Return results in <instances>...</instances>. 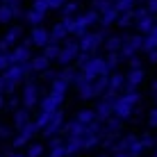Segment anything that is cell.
Here are the masks:
<instances>
[{"label": "cell", "mask_w": 157, "mask_h": 157, "mask_svg": "<svg viewBox=\"0 0 157 157\" xmlns=\"http://www.w3.org/2000/svg\"><path fill=\"white\" fill-rule=\"evenodd\" d=\"M128 62H130V68H141V57H139V55L130 57Z\"/></svg>", "instance_id": "cell-49"}, {"label": "cell", "mask_w": 157, "mask_h": 157, "mask_svg": "<svg viewBox=\"0 0 157 157\" xmlns=\"http://www.w3.org/2000/svg\"><path fill=\"white\" fill-rule=\"evenodd\" d=\"M121 62H123V59L118 57V52H109V55H107V59H105V64H107V68H109V71H114Z\"/></svg>", "instance_id": "cell-39"}, {"label": "cell", "mask_w": 157, "mask_h": 157, "mask_svg": "<svg viewBox=\"0 0 157 157\" xmlns=\"http://www.w3.org/2000/svg\"><path fill=\"white\" fill-rule=\"evenodd\" d=\"M134 23H137V30H139V34H148L150 30H155V16H150V14H144V16H137L134 18Z\"/></svg>", "instance_id": "cell-18"}, {"label": "cell", "mask_w": 157, "mask_h": 157, "mask_svg": "<svg viewBox=\"0 0 157 157\" xmlns=\"http://www.w3.org/2000/svg\"><path fill=\"white\" fill-rule=\"evenodd\" d=\"M43 155V144H30L25 157H41Z\"/></svg>", "instance_id": "cell-40"}, {"label": "cell", "mask_w": 157, "mask_h": 157, "mask_svg": "<svg viewBox=\"0 0 157 157\" xmlns=\"http://www.w3.org/2000/svg\"><path fill=\"white\" fill-rule=\"evenodd\" d=\"M141 102V94L139 91H123L121 96H116L114 107H112V116L118 121H128L134 114V107Z\"/></svg>", "instance_id": "cell-1"}, {"label": "cell", "mask_w": 157, "mask_h": 157, "mask_svg": "<svg viewBox=\"0 0 157 157\" xmlns=\"http://www.w3.org/2000/svg\"><path fill=\"white\" fill-rule=\"evenodd\" d=\"M91 57H94L91 52H78V57H75V64H78V71L86 66V62H89Z\"/></svg>", "instance_id": "cell-41"}, {"label": "cell", "mask_w": 157, "mask_h": 157, "mask_svg": "<svg viewBox=\"0 0 157 157\" xmlns=\"http://www.w3.org/2000/svg\"><path fill=\"white\" fill-rule=\"evenodd\" d=\"M80 73H82V78L86 80V82H94L96 78L109 75L112 71L107 68V64H105V59H102V57H91L89 62H86V66L80 68Z\"/></svg>", "instance_id": "cell-3"}, {"label": "cell", "mask_w": 157, "mask_h": 157, "mask_svg": "<svg viewBox=\"0 0 157 157\" xmlns=\"http://www.w3.org/2000/svg\"><path fill=\"white\" fill-rule=\"evenodd\" d=\"M18 132H21V134H23V137H25V139H28V141H32V139H34V137H36V132H39V128H36V123H34V121H30V123H28V125H25L23 130H18Z\"/></svg>", "instance_id": "cell-36"}, {"label": "cell", "mask_w": 157, "mask_h": 157, "mask_svg": "<svg viewBox=\"0 0 157 157\" xmlns=\"http://www.w3.org/2000/svg\"><path fill=\"white\" fill-rule=\"evenodd\" d=\"M5 89H7V80L0 75V94H2V96H5Z\"/></svg>", "instance_id": "cell-54"}, {"label": "cell", "mask_w": 157, "mask_h": 157, "mask_svg": "<svg viewBox=\"0 0 157 157\" xmlns=\"http://www.w3.org/2000/svg\"><path fill=\"white\" fill-rule=\"evenodd\" d=\"M18 105H21V98L18 96H9V98H5V107H9V109H18Z\"/></svg>", "instance_id": "cell-44"}, {"label": "cell", "mask_w": 157, "mask_h": 157, "mask_svg": "<svg viewBox=\"0 0 157 157\" xmlns=\"http://www.w3.org/2000/svg\"><path fill=\"white\" fill-rule=\"evenodd\" d=\"M80 48H78V39H71L68 36L66 41H64V46H59V55H57V62L62 64V66H71L75 62V57H78Z\"/></svg>", "instance_id": "cell-5"}, {"label": "cell", "mask_w": 157, "mask_h": 157, "mask_svg": "<svg viewBox=\"0 0 157 157\" xmlns=\"http://www.w3.org/2000/svg\"><path fill=\"white\" fill-rule=\"evenodd\" d=\"M0 2H5V5H9V2H12V0H0Z\"/></svg>", "instance_id": "cell-57"}, {"label": "cell", "mask_w": 157, "mask_h": 157, "mask_svg": "<svg viewBox=\"0 0 157 157\" xmlns=\"http://www.w3.org/2000/svg\"><path fill=\"white\" fill-rule=\"evenodd\" d=\"M39 98H41V86L36 82H28L23 86V96H21V102H23L25 109L30 107H36L39 105Z\"/></svg>", "instance_id": "cell-8"}, {"label": "cell", "mask_w": 157, "mask_h": 157, "mask_svg": "<svg viewBox=\"0 0 157 157\" xmlns=\"http://www.w3.org/2000/svg\"><path fill=\"white\" fill-rule=\"evenodd\" d=\"M144 78H146L144 68H130L125 73V91H137V86H141Z\"/></svg>", "instance_id": "cell-14"}, {"label": "cell", "mask_w": 157, "mask_h": 157, "mask_svg": "<svg viewBox=\"0 0 157 157\" xmlns=\"http://www.w3.org/2000/svg\"><path fill=\"white\" fill-rule=\"evenodd\" d=\"M141 41H144V36H141V34L123 36V43H121V48H118V57H121V59H130V57H134L139 50H141Z\"/></svg>", "instance_id": "cell-6"}, {"label": "cell", "mask_w": 157, "mask_h": 157, "mask_svg": "<svg viewBox=\"0 0 157 157\" xmlns=\"http://www.w3.org/2000/svg\"><path fill=\"white\" fill-rule=\"evenodd\" d=\"M125 91V75L121 71H114L107 75V91L105 94H112V96H121Z\"/></svg>", "instance_id": "cell-12"}, {"label": "cell", "mask_w": 157, "mask_h": 157, "mask_svg": "<svg viewBox=\"0 0 157 157\" xmlns=\"http://www.w3.org/2000/svg\"><path fill=\"white\" fill-rule=\"evenodd\" d=\"M134 141H137V137H134V134H125V137H116L109 150H112V153H128V150H130V146H132Z\"/></svg>", "instance_id": "cell-15"}, {"label": "cell", "mask_w": 157, "mask_h": 157, "mask_svg": "<svg viewBox=\"0 0 157 157\" xmlns=\"http://www.w3.org/2000/svg\"><path fill=\"white\" fill-rule=\"evenodd\" d=\"M105 39H107V30L105 28L100 32H84L82 36H78V48H80V52H91V55H94V52L102 46Z\"/></svg>", "instance_id": "cell-2"}, {"label": "cell", "mask_w": 157, "mask_h": 157, "mask_svg": "<svg viewBox=\"0 0 157 157\" xmlns=\"http://www.w3.org/2000/svg\"><path fill=\"white\" fill-rule=\"evenodd\" d=\"M139 141L144 144V148H153V146H155V139H153V134H141V137H139Z\"/></svg>", "instance_id": "cell-45"}, {"label": "cell", "mask_w": 157, "mask_h": 157, "mask_svg": "<svg viewBox=\"0 0 157 157\" xmlns=\"http://www.w3.org/2000/svg\"><path fill=\"white\" fill-rule=\"evenodd\" d=\"M94 23H98V14H96L94 9H89V12H84V14H75L73 23H71V34L73 36H82L84 32H89V28Z\"/></svg>", "instance_id": "cell-4"}, {"label": "cell", "mask_w": 157, "mask_h": 157, "mask_svg": "<svg viewBox=\"0 0 157 157\" xmlns=\"http://www.w3.org/2000/svg\"><path fill=\"white\" fill-rule=\"evenodd\" d=\"M21 36H23V28H21V25H14V28H9V30H7V34H5V39H2V41L7 43L9 48H12L16 41H21Z\"/></svg>", "instance_id": "cell-25"}, {"label": "cell", "mask_w": 157, "mask_h": 157, "mask_svg": "<svg viewBox=\"0 0 157 157\" xmlns=\"http://www.w3.org/2000/svg\"><path fill=\"white\" fill-rule=\"evenodd\" d=\"M25 144H30V141H28V139H25L21 132L16 134V137H14V141H12V146H14V148H21V146H25Z\"/></svg>", "instance_id": "cell-46"}, {"label": "cell", "mask_w": 157, "mask_h": 157, "mask_svg": "<svg viewBox=\"0 0 157 157\" xmlns=\"http://www.w3.org/2000/svg\"><path fill=\"white\" fill-rule=\"evenodd\" d=\"M57 109H62V102L55 100L50 94H48V96H41V98H39V112H46V114H55Z\"/></svg>", "instance_id": "cell-17"}, {"label": "cell", "mask_w": 157, "mask_h": 157, "mask_svg": "<svg viewBox=\"0 0 157 157\" xmlns=\"http://www.w3.org/2000/svg\"><path fill=\"white\" fill-rule=\"evenodd\" d=\"M112 157H130L128 153H112Z\"/></svg>", "instance_id": "cell-55"}, {"label": "cell", "mask_w": 157, "mask_h": 157, "mask_svg": "<svg viewBox=\"0 0 157 157\" xmlns=\"http://www.w3.org/2000/svg\"><path fill=\"white\" fill-rule=\"evenodd\" d=\"M109 2H112V7H114L118 14H123V12L134 9V2H137V0H109Z\"/></svg>", "instance_id": "cell-30"}, {"label": "cell", "mask_w": 157, "mask_h": 157, "mask_svg": "<svg viewBox=\"0 0 157 157\" xmlns=\"http://www.w3.org/2000/svg\"><path fill=\"white\" fill-rule=\"evenodd\" d=\"M41 55L46 57L48 62H52V59H57V55H59V46H57V43H48V46H43Z\"/></svg>", "instance_id": "cell-35"}, {"label": "cell", "mask_w": 157, "mask_h": 157, "mask_svg": "<svg viewBox=\"0 0 157 157\" xmlns=\"http://www.w3.org/2000/svg\"><path fill=\"white\" fill-rule=\"evenodd\" d=\"M80 146H82V150H91L100 146V137L98 134H84V137H80Z\"/></svg>", "instance_id": "cell-26"}, {"label": "cell", "mask_w": 157, "mask_h": 157, "mask_svg": "<svg viewBox=\"0 0 157 157\" xmlns=\"http://www.w3.org/2000/svg\"><path fill=\"white\" fill-rule=\"evenodd\" d=\"M75 75H78V68H71V66H64L62 71H57V80H62V82H66V84H73Z\"/></svg>", "instance_id": "cell-27"}, {"label": "cell", "mask_w": 157, "mask_h": 157, "mask_svg": "<svg viewBox=\"0 0 157 157\" xmlns=\"http://www.w3.org/2000/svg\"><path fill=\"white\" fill-rule=\"evenodd\" d=\"M64 123H66V116H64V112H62V109H57L55 114H50V121H48V125L43 128L41 132L46 134L48 139H52V137H57V134L62 132Z\"/></svg>", "instance_id": "cell-10"}, {"label": "cell", "mask_w": 157, "mask_h": 157, "mask_svg": "<svg viewBox=\"0 0 157 157\" xmlns=\"http://www.w3.org/2000/svg\"><path fill=\"white\" fill-rule=\"evenodd\" d=\"M116 16H118V12H116L114 7H112V5H109L107 9H102V12L98 14V21H100V25H102V28L107 30L112 23H116Z\"/></svg>", "instance_id": "cell-22"}, {"label": "cell", "mask_w": 157, "mask_h": 157, "mask_svg": "<svg viewBox=\"0 0 157 157\" xmlns=\"http://www.w3.org/2000/svg\"><path fill=\"white\" fill-rule=\"evenodd\" d=\"M0 157H5V155H0Z\"/></svg>", "instance_id": "cell-59"}, {"label": "cell", "mask_w": 157, "mask_h": 157, "mask_svg": "<svg viewBox=\"0 0 157 157\" xmlns=\"http://www.w3.org/2000/svg\"><path fill=\"white\" fill-rule=\"evenodd\" d=\"M7 137H12V128L0 125V139H7Z\"/></svg>", "instance_id": "cell-52"}, {"label": "cell", "mask_w": 157, "mask_h": 157, "mask_svg": "<svg viewBox=\"0 0 157 157\" xmlns=\"http://www.w3.org/2000/svg\"><path fill=\"white\" fill-rule=\"evenodd\" d=\"M62 132L66 134V137H82V134H84V125H80V123L73 118V121H66V123H64Z\"/></svg>", "instance_id": "cell-23"}, {"label": "cell", "mask_w": 157, "mask_h": 157, "mask_svg": "<svg viewBox=\"0 0 157 157\" xmlns=\"http://www.w3.org/2000/svg\"><path fill=\"white\" fill-rule=\"evenodd\" d=\"M9 66V59H7V52H0V71H5V68Z\"/></svg>", "instance_id": "cell-51"}, {"label": "cell", "mask_w": 157, "mask_h": 157, "mask_svg": "<svg viewBox=\"0 0 157 157\" xmlns=\"http://www.w3.org/2000/svg\"><path fill=\"white\" fill-rule=\"evenodd\" d=\"M32 9L46 16V12H48V2H46V0H34V2H32Z\"/></svg>", "instance_id": "cell-43"}, {"label": "cell", "mask_w": 157, "mask_h": 157, "mask_svg": "<svg viewBox=\"0 0 157 157\" xmlns=\"http://www.w3.org/2000/svg\"><path fill=\"white\" fill-rule=\"evenodd\" d=\"M91 89H94L96 96H102L107 91V75H102V78H96L94 82H91Z\"/></svg>", "instance_id": "cell-33"}, {"label": "cell", "mask_w": 157, "mask_h": 157, "mask_svg": "<svg viewBox=\"0 0 157 157\" xmlns=\"http://www.w3.org/2000/svg\"><path fill=\"white\" fill-rule=\"evenodd\" d=\"M148 125H150V128H155V125H157V118H155V109H150V114H148Z\"/></svg>", "instance_id": "cell-53"}, {"label": "cell", "mask_w": 157, "mask_h": 157, "mask_svg": "<svg viewBox=\"0 0 157 157\" xmlns=\"http://www.w3.org/2000/svg\"><path fill=\"white\" fill-rule=\"evenodd\" d=\"M146 12H148L150 16H155V12H157V0H146Z\"/></svg>", "instance_id": "cell-47"}, {"label": "cell", "mask_w": 157, "mask_h": 157, "mask_svg": "<svg viewBox=\"0 0 157 157\" xmlns=\"http://www.w3.org/2000/svg\"><path fill=\"white\" fill-rule=\"evenodd\" d=\"M28 68H30L32 73H43V71L50 68V62H48L43 55H36V57H32L30 62H28Z\"/></svg>", "instance_id": "cell-19"}, {"label": "cell", "mask_w": 157, "mask_h": 157, "mask_svg": "<svg viewBox=\"0 0 157 157\" xmlns=\"http://www.w3.org/2000/svg\"><path fill=\"white\" fill-rule=\"evenodd\" d=\"M134 23V16H132V9L130 12H123V14H118L116 16V25L121 30H125V28H130V25Z\"/></svg>", "instance_id": "cell-31"}, {"label": "cell", "mask_w": 157, "mask_h": 157, "mask_svg": "<svg viewBox=\"0 0 157 157\" xmlns=\"http://www.w3.org/2000/svg\"><path fill=\"white\" fill-rule=\"evenodd\" d=\"M2 107H5V96L0 94V109H2Z\"/></svg>", "instance_id": "cell-56"}, {"label": "cell", "mask_w": 157, "mask_h": 157, "mask_svg": "<svg viewBox=\"0 0 157 157\" xmlns=\"http://www.w3.org/2000/svg\"><path fill=\"white\" fill-rule=\"evenodd\" d=\"M98 157H112V155H107V153H105V155H98Z\"/></svg>", "instance_id": "cell-58"}, {"label": "cell", "mask_w": 157, "mask_h": 157, "mask_svg": "<svg viewBox=\"0 0 157 157\" xmlns=\"http://www.w3.org/2000/svg\"><path fill=\"white\" fill-rule=\"evenodd\" d=\"M7 59H9V64H28L30 59H32L30 41H25V43H21V46L12 48V50L7 52Z\"/></svg>", "instance_id": "cell-11"}, {"label": "cell", "mask_w": 157, "mask_h": 157, "mask_svg": "<svg viewBox=\"0 0 157 157\" xmlns=\"http://www.w3.org/2000/svg\"><path fill=\"white\" fill-rule=\"evenodd\" d=\"M114 100H116V96H112V94H102V98L98 100V105H96L94 114H96V118H98L100 123H105L107 118L112 116V107H114Z\"/></svg>", "instance_id": "cell-9"}, {"label": "cell", "mask_w": 157, "mask_h": 157, "mask_svg": "<svg viewBox=\"0 0 157 157\" xmlns=\"http://www.w3.org/2000/svg\"><path fill=\"white\" fill-rule=\"evenodd\" d=\"M59 9H62L64 16H75V14H78V9H80V5L78 2H64Z\"/></svg>", "instance_id": "cell-38"}, {"label": "cell", "mask_w": 157, "mask_h": 157, "mask_svg": "<svg viewBox=\"0 0 157 157\" xmlns=\"http://www.w3.org/2000/svg\"><path fill=\"white\" fill-rule=\"evenodd\" d=\"M146 153V148H144V144L139 141V137H137V141H134L132 146H130V150H128V155L130 157H141Z\"/></svg>", "instance_id": "cell-37"}, {"label": "cell", "mask_w": 157, "mask_h": 157, "mask_svg": "<svg viewBox=\"0 0 157 157\" xmlns=\"http://www.w3.org/2000/svg\"><path fill=\"white\" fill-rule=\"evenodd\" d=\"M28 73H30L28 64H9V66L2 71V78L7 80V82H12V84L18 86L25 80V75H28Z\"/></svg>", "instance_id": "cell-7"}, {"label": "cell", "mask_w": 157, "mask_h": 157, "mask_svg": "<svg viewBox=\"0 0 157 157\" xmlns=\"http://www.w3.org/2000/svg\"><path fill=\"white\" fill-rule=\"evenodd\" d=\"M30 121H32V118H30V109L18 107V109L14 112V128H16V130H23Z\"/></svg>", "instance_id": "cell-21"}, {"label": "cell", "mask_w": 157, "mask_h": 157, "mask_svg": "<svg viewBox=\"0 0 157 157\" xmlns=\"http://www.w3.org/2000/svg\"><path fill=\"white\" fill-rule=\"evenodd\" d=\"M66 91H68V84H66V82H62V80H52V82H50V96H52L55 100L64 102Z\"/></svg>", "instance_id": "cell-20"}, {"label": "cell", "mask_w": 157, "mask_h": 157, "mask_svg": "<svg viewBox=\"0 0 157 157\" xmlns=\"http://www.w3.org/2000/svg\"><path fill=\"white\" fill-rule=\"evenodd\" d=\"M46 2H48V9H59L66 0H46Z\"/></svg>", "instance_id": "cell-50"}, {"label": "cell", "mask_w": 157, "mask_h": 157, "mask_svg": "<svg viewBox=\"0 0 157 157\" xmlns=\"http://www.w3.org/2000/svg\"><path fill=\"white\" fill-rule=\"evenodd\" d=\"M102 43H105V50L107 52H118V48H121V43H123V36L121 34L107 36V41H102Z\"/></svg>", "instance_id": "cell-29"}, {"label": "cell", "mask_w": 157, "mask_h": 157, "mask_svg": "<svg viewBox=\"0 0 157 157\" xmlns=\"http://www.w3.org/2000/svg\"><path fill=\"white\" fill-rule=\"evenodd\" d=\"M41 75H43V80H46V82H52V80H57V71H52V68L43 71Z\"/></svg>", "instance_id": "cell-48"}, {"label": "cell", "mask_w": 157, "mask_h": 157, "mask_svg": "<svg viewBox=\"0 0 157 157\" xmlns=\"http://www.w3.org/2000/svg\"><path fill=\"white\" fill-rule=\"evenodd\" d=\"M75 121H78L80 125H89L91 121H96V114H94V109H80L78 116H75Z\"/></svg>", "instance_id": "cell-32"}, {"label": "cell", "mask_w": 157, "mask_h": 157, "mask_svg": "<svg viewBox=\"0 0 157 157\" xmlns=\"http://www.w3.org/2000/svg\"><path fill=\"white\" fill-rule=\"evenodd\" d=\"M48 121H50V114H46V112H39V116L34 118V123H36V128L39 130H43L48 125Z\"/></svg>", "instance_id": "cell-42"}, {"label": "cell", "mask_w": 157, "mask_h": 157, "mask_svg": "<svg viewBox=\"0 0 157 157\" xmlns=\"http://www.w3.org/2000/svg\"><path fill=\"white\" fill-rule=\"evenodd\" d=\"M28 41H30V46H39V48H43V46H48V43H50V32L43 28V25H36V28H32Z\"/></svg>", "instance_id": "cell-13"}, {"label": "cell", "mask_w": 157, "mask_h": 157, "mask_svg": "<svg viewBox=\"0 0 157 157\" xmlns=\"http://www.w3.org/2000/svg\"><path fill=\"white\" fill-rule=\"evenodd\" d=\"M155 41H157V34L155 30H150L148 34H144V41H141V50L148 55V62H155Z\"/></svg>", "instance_id": "cell-16"}, {"label": "cell", "mask_w": 157, "mask_h": 157, "mask_svg": "<svg viewBox=\"0 0 157 157\" xmlns=\"http://www.w3.org/2000/svg\"><path fill=\"white\" fill-rule=\"evenodd\" d=\"M23 18H25V23L32 25V28H36V25L43 23V14L34 12V9H28V12H23Z\"/></svg>", "instance_id": "cell-28"}, {"label": "cell", "mask_w": 157, "mask_h": 157, "mask_svg": "<svg viewBox=\"0 0 157 157\" xmlns=\"http://www.w3.org/2000/svg\"><path fill=\"white\" fill-rule=\"evenodd\" d=\"M48 32H50V43H59V41H66L68 36H71V34H68V32H66V28H64L62 23H57L55 28H52V30H48Z\"/></svg>", "instance_id": "cell-24"}, {"label": "cell", "mask_w": 157, "mask_h": 157, "mask_svg": "<svg viewBox=\"0 0 157 157\" xmlns=\"http://www.w3.org/2000/svg\"><path fill=\"white\" fill-rule=\"evenodd\" d=\"M14 21V9L9 5L0 2V23H12Z\"/></svg>", "instance_id": "cell-34"}]
</instances>
